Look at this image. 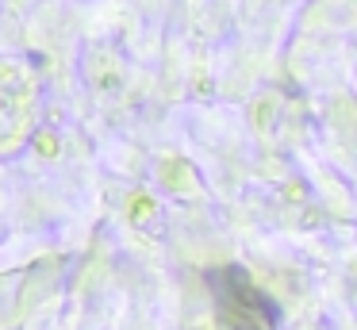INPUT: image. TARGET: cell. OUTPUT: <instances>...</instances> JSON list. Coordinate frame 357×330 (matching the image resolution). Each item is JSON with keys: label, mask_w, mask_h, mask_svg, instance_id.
Instances as JSON below:
<instances>
[{"label": "cell", "mask_w": 357, "mask_h": 330, "mask_svg": "<svg viewBox=\"0 0 357 330\" xmlns=\"http://www.w3.org/2000/svg\"><path fill=\"white\" fill-rule=\"evenodd\" d=\"M208 280L219 307V322L227 330H277V319H280L277 303L257 288L246 269L227 265V269H215Z\"/></svg>", "instance_id": "1"}]
</instances>
